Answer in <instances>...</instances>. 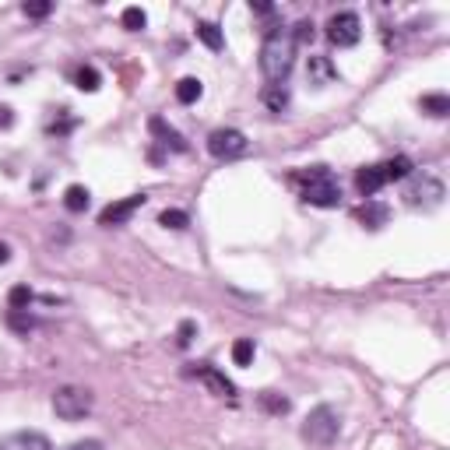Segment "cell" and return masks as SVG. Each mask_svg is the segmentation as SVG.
<instances>
[{
  "mask_svg": "<svg viewBox=\"0 0 450 450\" xmlns=\"http://www.w3.org/2000/svg\"><path fill=\"white\" fill-rule=\"evenodd\" d=\"M292 64H295V39H292V29L285 25H274L264 36V46H261V70L267 85H285V78L292 74Z\"/></svg>",
  "mask_w": 450,
  "mask_h": 450,
  "instance_id": "cell-1",
  "label": "cell"
},
{
  "mask_svg": "<svg viewBox=\"0 0 450 450\" xmlns=\"http://www.w3.org/2000/svg\"><path fill=\"white\" fill-rule=\"evenodd\" d=\"M292 183L299 187L303 201L313 208H338L341 204V187L334 180V172L328 166H310V169H299Z\"/></svg>",
  "mask_w": 450,
  "mask_h": 450,
  "instance_id": "cell-2",
  "label": "cell"
},
{
  "mask_svg": "<svg viewBox=\"0 0 450 450\" xmlns=\"http://www.w3.org/2000/svg\"><path fill=\"white\" fill-rule=\"evenodd\" d=\"M338 433H341V415L331 405H317L303 422V440H310L313 447H331Z\"/></svg>",
  "mask_w": 450,
  "mask_h": 450,
  "instance_id": "cell-3",
  "label": "cell"
},
{
  "mask_svg": "<svg viewBox=\"0 0 450 450\" xmlns=\"http://www.w3.org/2000/svg\"><path fill=\"white\" fill-rule=\"evenodd\" d=\"M92 391L88 387H74V384H67V387H60L57 394H53V412L64 419V422H78V419H85L88 412H92Z\"/></svg>",
  "mask_w": 450,
  "mask_h": 450,
  "instance_id": "cell-4",
  "label": "cell"
},
{
  "mask_svg": "<svg viewBox=\"0 0 450 450\" xmlns=\"http://www.w3.org/2000/svg\"><path fill=\"white\" fill-rule=\"evenodd\" d=\"M246 148H250V141H246V134L236 131V127H218V131L208 134V152H211L215 159H222V162L246 155Z\"/></svg>",
  "mask_w": 450,
  "mask_h": 450,
  "instance_id": "cell-5",
  "label": "cell"
},
{
  "mask_svg": "<svg viewBox=\"0 0 450 450\" xmlns=\"http://www.w3.org/2000/svg\"><path fill=\"white\" fill-rule=\"evenodd\" d=\"M328 39L338 46V49H348V46H356L362 39V21L356 11H338L331 14L328 21Z\"/></svg>",
  "mask_w": 450,
  "mask_h": 450,
  "instance_id": "cell-6",
  "label": "cell"
},
{
  "mask_svg": "<svg viewBox=\"0 0 450 450\" xmlns=\"http://www.w3.org/2000/svg\"><path fill=\"white\" fill-rule=\"evenodd\" d=\"M405 201L412 208H436L443 201V183L436 176H415L405 190Z\"/></svg>",
  "mask_w": 450,
  "mask_h": 450,
  "instance_id": "cell-7",
  "label": "cell"
},
{
  "mask_svg": "<svg viewBox=\"0 0 450 450\" xmlns=\"http://www.w3.org/2000/svg\"><path fill=\"white\" fill-rule=\"evenodd\" d=\"M144 204V194H134V197H123V201H113L106 204L103 211H98V225H123V222H131L134 211Z\"/></svg>",
  "mask_w": 450,
  "mask_h": 450,
  "instance_id": "cell-8",
  "label": "cell"
},
{
  "mask_svg": "<svg viewBox=\"0 0 450 450\" xmlns=\"http://www.w3.org/2000/svg\"><path fill=\"white\" fill-rule=\"evenodd\" d=\"M0 450H53L46 433H36V429H21V433H11L0 440Z\"/></svg>",
  "mask_w": 450,
  "mask_h": 450,
  "instance_id": "cell-9",
  "label": "cell"
},
{
  "mask_svg": "<svg viewBox=\"0 0 450 450\" xmlns=\"http://www.w3.org/2000/svg\"><path fill=\"white\" fill-rule=\"evenodd\" d=\"M194 377L201 380V384H208L215 394H222V397H233L236 394V384L225 377V373H218L215 366H194Z\"/></svg>",
  "mask_w": 450,
  "mask_h": 450,
  "instance_id": "cell-10",
  "label": "cell"
},
{
  "mask_svg": "<svg viewBox=\"0 0 450 450\" xmlns=\"http://www.w3.org/2000/svg\"><path fill=\"white\" fill-rule=\"evenodd\" d=\"M148 131H152L166 148H172V152H187V141H183V134L176 131V127H169V123L162 120V116H152L148 120Z\"/></svg>",
  "mask_w": 450,
  "mask_h": 450,
  "instance_id": "cell-11",
  "label": "cell"
},
{
  "mask_svg": "<svg viewBox=\"0 0 450 450\" xmlns=\"http://www.w3.org/2000/svg\"><path fill=\"white\" fill-rule=\"evenodd\" d=\"M306 78H310L313 88H323V85H331V81L338 78V70H334V64H331L328 57H310V64H306Z\"/></svg>",
  "mask_w": 450,
  "mask_h": 450,
  "instance_id": "cell-12",
  "label": "cell"
},
{
  "mask_svg": "<svg viewBox=\"0 0 450 450\" xmlns=\"http://www.w3.org/2000/svg\"><path fill=\"white\" fill-rule=\"evenodd\" d=\"M384 183H387V180H384V169H380V166H362V169L356 172V187H359L362 197H373Z\"/></svg>",
  "mask_w": 450,
  "mask_h": 450,
  "instance_id": "cell-13",
  "label": "cell"
},
{
  "mask_svg": "<svg viewBox=\"0 0 450 450\" xmlns=\"http://www.w3.org/2000/svg\"><path fill=\"white\" fill-rule=\"evenodd\" d=\"M261 103H264L271 113H282V109L289 106V88H285V85H267V88L261 92Z\"/></svg>",
  "mask_w": 450,
  "mask_h": 450,
  "instance_id": "cell-14",
  "label": "cell"
},
{
  "mask_svg": "<svg viewBox=\"0 0 450 450\" xmlns=\"http://www.w3.org/2000/svg\"><path fill=\"white\" fill-rule=\"evenodd\" d=\"M88 187H81V183H70L67 190H64V208L67 211H74V215H78V211H85L88 208Z\"/></svg>",
  "mask_w": 450,
  "mask_h": 450,
  "instance_id": "cell-15",
  "label": "cell"
},
{
  "mask_svg": "<svg viewBox=\"0 0 450 450\" xmlns=\"http://www.w3.org/2000/svg\"><path fill=\"white\" fill-rule=\"evenodd\" d=\"M387 204H380V201H369V204H362L359 208V218L366 222V229H380V225L387 222Z\"/></svg>",
  "mask_w": 450,
  "mask_h": 450,
  "instance_id": "cell-16",
  "label": "cell"
},
{
  "mask_svg": "<svg viewBox=\"0 0 450 450\" xmlns=\"http://www.w3.org/2000/svg\"><path fill=\"white\" fill-rule=\"evenodd\" d=\"M380 169H384V180H387V183H391V180H408V176H412V159L397 155V159L384 162Z\"/></svg>",
  "mask_w": 450,
  "mask_h": 450,
  "instance_id": "cell-17",
  "label": "cell"
},
{
  "mask_svg": "<svg viewBox=\"0 0 450 450\" xmlns=\"http://www.w3.org/2000/svg\"><path fill=\"white\" fill-rule=\"evenodd\" d=\"M422 113H429V116H447L450 113V98L443 92H433V95H422Z\"/></svg>",
  "mask_w": 450,
  "mask_h": 450,
  "instance_id": "cell-18",
  "label": "cell"
},
{
  "mask_svg": "<svg viewBox=\"0 0 450 450\" xmlns=\"http://www.w3.org/2000/svg\"><path fill=\"white\" fill-rule=\"evenodd\" d=\"M257 401H261V408H264V412H271V415H285V412L292 408V401H289V397L274 394V391H264V394L257 397Z\"/></svg>",
  "mask_w": 450,
  "mask_h": 450,
  "instance_id": "cell-19",
  "label": "cell"
},
{
  "mask_svg": "<svg viewBox=\"0 0 450 450\" xmlns=\"http://www.w3.org/2000/svg\"><path fill=\"white\" fill-rule=\"evenodd\" d=\"M201 81H197V78H180L176 81V98H180V103L183 106H190V103H197V98H201Z\"/></svg>",
  "mask_w": 450,
  "mask_h": 450,
  "instance_id": "cell-20",
  "label": "cell"
},
{
  "mask_svg": "<svg viewBox=\"0 0 450 450\" xmlns=\"http://www.w3.org/2000/svg\"><path fill=\"white\" fill-rule=\"evenodd\" d=\"M74 85H78L81 92H98V85H103V74L85 64V67H78V74H74Z\"/></svg>",
  "mask_w": 450,
  "mask_h": 450,
  "instance_id": "cell-21",
  "label": "cell"
},
{
  "mask_svg": "<svg viewBox=\"0 0 450 450\" xmlns=\"http://www.w3.org/2000/svg\"><path fill=\"white\" fill-rule=\"evenodd\" d=\"M8 328L18 331V334H29L36 328V317L29 310H8Z\"/></svg>",
  "mask_w": 450,
  "mask_h": 450,
  "instance_id": "cell-22",
  "label": "cell"
},
{
  "mask_svg": "<svg viewBox=\"0 0 450 450\" xmlns=\"http://www.w3.org/2000/svg\"><path fill=\"white\" fill-rule=\"evenodd\" d=\"M197 39H201L208 49H222V29H218V25L215 21H201V25H197Z\"/></svg>",
  "mask_w": 450,
  "mask_h": 450,
  "instance_id": "cell-23",
  "label": "cell"
},
{
  "mask_svg": "<svg viewBox=\"0 0 450 450\" xmlns=\"http://www.w3.org/2000/svg\"><path fill=\"white\" fill-rule=\"evenodd\" d=\"M254 352H257V348H254V341H250V338H236L233 341V362L236 366H250V362H254Z\"/></svg>",
  "mask_w": 450,
  "mask_h": 450,
  "instance_id": "cell-24",
  "label": "cell"
},
{
  "mask_svg": "<svg viewBox=\"0 0 450 450\" xmlns=\"http://www.w3.org/2000/svg\"><path fill=\"white\" fill-rule=\"evenodd\" d=\"M32 299H36V295H32L29 285H14V289L8 292V306H11V310H29Z\"/></svg>",
  "mask_w": 450,
  "mask_h": 450,
  "instance_id": "cell-25",
  "label": "cell"
},
{
  "mask_svg": "<svg viewBox=\"0 0 450 450\" xmlns=\"http://www.w3.org/2000/svg\"><path fill=\"white\" fill-rule=\"evenodd\" d=\"M120 21H123V29H127V32H141L144 25H148V14L141 8H123Z\"/></svg>",
  "mask_w": 450,
  "mask_h": 450,
  "instance_id": "cell-26",
  "label": "cell"
},
{
  "mask_svg": "<svg viewBox=\"0 0 450 450\" xmlns=\"http://www.w3.org/2000/svg\"><path fill=\"white\" fill-rule=\"evenodd\" d=\"M159 222L166 225V229H187V225H190L187 211H180V208H166V211L159 215Z\"/></svg>",
  "mask_w": 450,
  "mask_h": 450,
  "instance_id": "cell-27",
  "label": "cell"
},
{
  "mask_svg": "<svg viewBox=\"0 0 450 450\" xmlns=\"http://www.w3.org/2000/svg\"><path fill=\"white\" fill-rule=\"evenodd\" d=\"M21 11H25V18H46L53 11V4H49V0H25Z\"/></svg>",
  "mask_w": 450,
  "mask_h": 450,
  "instance_id": "cell-28",
  "label": "cell"
},
{
  "mask_svg": "<svg viewBox=\"0 0 450 450\" xmlns=\"http://www.w3.org/2000/svg\"><path fill=\"white\" fill-rule=\"evenodd\" d=\"M194 334H197V323H194V320H183V323H180V331H176V345L187 348V345L194 341Z\"/></svg>",
  "mask_w": 450,
  "mask_h": 450,
  "instance_id": "cell-29",
  "label": "cell"
},
{
  "mask_svg": "<svg viewBox=\"0 0 450 450\" xmlns=\"http://www.w3.org/2000/svg\"><path fill=\"white\" fill-rule=\"evenodd\" d=\"M292 39L295 42H310L313 39V21H299L295 29H292Z\"/></svg>",
  "mask_w": 450,
  "mask_h": 450,
  "instance_id": "cell-30",
  "label": "cell"
},
{
  "mask_svg": "<svg viewBox=\"0 0 450 450\" xmlns=\"http://www.w3.org/2000/svg\"><path fill=\"white\" fill-rule=\"evenodd\" d=\"M67 450H103V443L98 440H78V443H70Z\"/></svg>",
  "mask_w": 450,
  "mask_h": 450,
  "instance_id": "cell-31",
  "label": "cell"
},
{
  "mask_svg": "<svg viewBox=\"0 0 450 450\" xmlns=\"http://www.w3.org/2000/svg\"><path fill=\"white\" fill-rule=\"evenodd\" d=\"M14 123V109L11 106H0V127H11Z\"/></svg>",
  "mask_w": 450,
  "mask_h": 450,
  "instance_id": "cell-32",
  "label": "cell"
},
{
  "mask_svg": "<svg viewBox=\"0 0 450 450\" xmlns=\"http://www.w3.org/2000/svg\"><path fill=\"white\" fill-rule=\"evenodd\" d=\"M8 261H11V246L0 243V264H8Z\"/></svg>",
  "mask_w": 450,
  "mask_h": 450,
  "instance_id": "cell-33",
  "label": "cell"
},
{
  "mask_svg": "<svg viewBox=\"0 0 450 450\" xmlns=\"http://www.w3.org/2000/svg\"><path fill=\"white\" fill-rule=\"evenodd\" d=\"M254 11H257V14H271L274 8H271V4H254Z\"/></svg>",
  "mask_w": 450,
  "mask_h": 450,
  "instance_id": "cell-34",
  "label": "cell"
}]
</instances>
